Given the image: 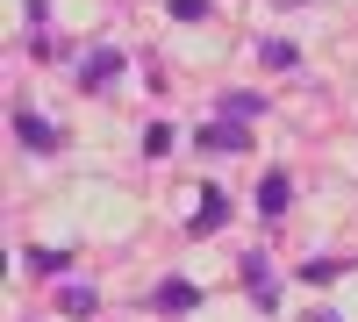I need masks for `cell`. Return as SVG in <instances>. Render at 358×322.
I'll return each instance as SVG.
<instances>
[{
    "label": "cell",
    "instance_id": "1",
    "mask_svg": "<svg viewBox=\"0 0 358 322\" xmlns=\"http://www.w3.org/2000/svg\"><path fill=\"white\" fill-rule=\"evenodd\" d=\"M201 151H222V158H236V151H251V136H244V122H229V115H222V122H208L201 136Z\"/></svg>",
    "mask_w": 358,
    "mask_h": 322
},
{
    "label": "cell",
    "instance_id": "2",
    "mask_svg": "<svg viewBox=\"0 0 358 322\" xmlns=\"http://www.w3.org/2000/svg\"><path fill=\"white\" fill-rule=\"evenodd\" d=\"M244 286H251V301H258L265 315H273V308H280V279H273V265H265V258H258V251L244 258Z\"/></svg>",
    "mask_w": 358,
    "mask_h": 322
},
{
    "label": "cell",
    "instance_id": "3",
    "mask_svg": "<svg viewBox=\"0 0 358 322\" xmlns=\"http://www.w3.org/2000/svg\"><path fill=\"white\" fill-rule=\"evenodd\" d=\"M287 200H294V180H287V172H265V180H258V215L265 222L287 215Z\"/></svg>",
    "mask_w": 358,
    "mask_h": 322
},
{
    "label": "cell",
    "instance_id": "4",
    "mask_svg": "<svg viewBox=\"0 0 358 322\" xmlns=\"http://www.w3.org/2000/svg\"><path fill=\"white\" fill-rule=\"evenodd\" d=\"M222 222H229V193H222V186H208V193H201V208H194V222H187V229H194V237H208V229H222Z\"/></svg>",
    "mask_w": 358,
    "mask_h": 322
},
{
    "label": "cell",
    "instance_id": "5",
    "mask_svg": "<svg viewBox=\"0 0 358 322\" xmlns=\"http://www.w3.org/2000/svg\"><path fill=\"white\" fill-rule=\"evenodd\" d=\"M79 79H86V86H108V79H122V50H94V57L79 65Z\"/></svg>",
    "mask_w": 358,
    "mask_h": 322
},
{
    "label": "cell",
    "instance_id": "6",
    "mask_svg": "<svg viewBox=\"0 0 358 322\" xmlns=\"http://www.w3.org/2000/svg\"><path fill=\"white\" fill-rule=\"evenodd\" d=\"M15 136L29 143V151H57V129L43 122V115H15Z\"/></svg>",
    "mask_w": 358,
    "mask_h": 322
},
{
    "label": "cell",
    "instance_id": "7",
    "mask_svg": "<svg viewBox=\"0 0 358 322\" xmlns=\"http://www.w3.org/2000/svg\"><path fill=\"white\" fill-rule=\"evenodd\" d=\"M94 308H101L94 286H57V315H94Z\"/></svg>",
    "mask_w": 358,
    "mask_h": 322
},
{
    "label": "cell",
    "instance_id": "8",
    "mask_svg": "<svg viewBox=\"0 0 358 322\" xmlns=\"http://www.w3.org/2000/svg\"><path fill=\"white\" fill-rule=\"evenodd\" d=\"M194 301H201V294H194L187 279H165V286H158V308H172V315H179V308H194Z\"/></svg>",
    "mask_w": 358,
    "mask_h": 322
},
{
    "label": "cell",
    "instance_id": "9",
    "mask_svg": "<svg viewBox=\"0 0 358 322\" xmlns=\"http://www.w3.org/2000/svg\"><path fill=\"white\" fill-rule=\"evenodd\" d=\"M258 57H265L273 72H287V65H294V43H287V36H265V43H258Z\"/></svg>",
    "mask_w": 358,
    "mask_h": 322
},
{
    "label": "cell",
    "instance_id": "10",
    "mask_svg": "<svg viewBox=\"0 0 358 322\" xmlns=\"http://www.w3.org/2000/svg\"><path fill=\"white\" fill-rule=\"evenodd\" d=\"M22 258H29V272H50V279L65 272V251H43V244H36V251H22Z\"/></svg>",
    "mask_w": 358,
    "mask_h": 322
},
{
    "label": "cell",
    "instance_id": "11",
    "mask_svg": "<svg viewBox=\"0 0 358 322\" xmlns=\"http://www.w3.org/2000/svg\"><path fill=\"white\" fill-rule=\"evenodd\" d=\"M337 272H344V258H308V265H301V279H308V286H322V279H337Z\"/></svg>",
    "mask_w": 358,
    "mask_h": 322
},
{
    "label": "cell",
    "instance_id": "12",
    "mask_svg": "<svg viewBox=\"0 0 358 322\" xmlns=\"http://www.w3.org/2000/svg\"><path fill=\"white\" fill-rule=\"evenodd\" d=\"M258 108H265L258 94H229V101H222V115H229V122H251V115H258Z\"/></svg>",
    "mask_w": 358,
    "mask_h": 322
},
{
    "label": "cell",
    "instance_id": "13",
    "mask_svg": "<svg viewBox=\"0 0 358 322\" xmlns=\"http://www.w3.org/2000/svg\"><path fill=\"white\" fill-rule=\"evenodd\" d=\"M143 151H151V158H158V151H172V129H165V122H151V129H143Z\"/></svg>",
    "mask_w": 358,
    "mask_h": 322
},
{
    "label": "cell",
    "instance_id": "14",
    "mask_svg": "<svg viewBox=\"0 0 358 322\" xmlns=\"http://www.w3.org/2000/svg\"><path fill=\"white\" fill-rule=\"evenodd\" d=\"M208 15V0H172V22H201Z\"/></svg>",
    "mask_w": 358,
    "mask_h": 322
},
{
    "label": "cell",
    "instance_id": "15",
    "mask_svg": "<svg viewBox=\"0 0 358 322\" xmlns=\"http://www.w3.org/2000/svg\"><path fill=\"white\" fill-rule=\"evenodd\" d=\"M308 322H344V315H337V308H315V315H308Z\"/></svg>",
    "mask_w": 358,
    "mask_h": 322
},
{
    "label": "cell",
    "instance_id": "16",
    "mask_svg": "<svg viewBox=\"0 0 358 322\" xmlns=\"http://www.w3.org/2000/svg\"><path fill=\"white\" fill-rule=\"evenodd\" d=\"M273 8H308V0H273Z\"/></svg>",
    "mask_w": 358,
    "mask_h": 322
}]
</instances>
